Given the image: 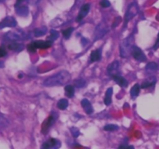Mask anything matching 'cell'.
I'll list each match as a JSON object with an SVG mask.
<instances>
[{"label": "cell", "mask_w": 159, "mask_h": 149, "mask_svg": "<svg viewBox=\"0 0 159 149\" xmlns=\"http://www.w3.org/2000/svg\"><path fill=\"white\" fill-rule=\"evenodd\" d=\"M8 48L11 51H16V52H20V51H23L24 49V45L23 43H11L8 45Z\"/></svg>", "instance_id": "cell-14"}, {"label": "cell", "mask_w": 159, "mask_h": 149, "mask_svg": "<svg viewBox=\"0 0 159 149\" xmlns=\"http://www.w3.org/2000/svg\"><path fill=\"white\" fill-rule=\"evenodd\" d=\"M71 79V74L67 71H61L56 73L54 75L48 78L43 81V85L45 86H57V85H63L69 82Z\"/></svg>", "instance_id": "cell-1"}, {"label": "cell", "mask_w": 159, "mask_h": 149, "mask_svg": "<svg viewBox=\"0 0 159 149\" xmlns=\"http://www.w3.org/2000/svg\"><path fill=\"white\" fill-rule=\"evenodd\" d=\"M17 15L20 16H27L29 14V9L26 6H19L16 7Z\"/></svg>", "instance_id": "cell-13"}, {"label": "cell", "mask_w": 159, "mask_h": 149, "mask_svg": "<svg viewBox=\"0 0 159 149\" xmlns=\"http://www.w3.org/2000/svg\"><path fill=\"white\" fill-rule=\"evenodd\" d=\"M134 38L132 37H127L121 43L120 45V54L122 57H127L129 53H131L132 47H133Z\"/></svg>", "instance_id": "cell-2"}, {"label": "cell", "mask_w": 159, "mask_h": 149, "mask_svg": "<svg viewBox=\"0 0 159 149\" xmlns=\"http://www.w3.org/2000/svg\"><path fill=\"white\" fill-rule=\"evenodd\" d=\"M82 43H83V46H85V45L87 44V43H88V40H85V38H82Z\"/></svg>", "instance_id": "cell-35"}, {"label": "cell", "mask_w": 159, "mask_h": 149, "mask_svg": "<svg viewBox=\"0 0 159 149\" xmlns=\"http://www.w3.org/2000/svg\"><path fill=\"white\" fill-rule=\"evenodd\" d=\"M113 79H114L115 82L118 84L119 85L122 87H127V81L126 80V79H124L122 76L119 75V74H116V75L112 76Z\"/></svg>", "instance_id": "cell-15"}, {"label": "cell", "mask_w": 159, "mask_h": 149, "mask_svg": "<svg viewBox=\"0 0 159 149\" xmlns=\"http://www.w3.org/2000/svg\"><path fill=\"white\" fill-rule=\"evenodd\" d=\"M89 9H90L89 4H88V3H87V4H84L83 6H82V8H81L80 11H79V16H78L77 17V21L78 22L81 21L84 17L88 15L89 12Z\"/></svg>", "instance_id": "cell-10"}, {"label": "cell", "mask_w": 159, "mask_h": 149, "mask_svg": "<svg viewBox=\"0 0 159 149\" xmlns=\"http://www.w3.org/2000/svg\"><path fill=\"white\" fill-rule=\"evenodd\" d=\"M81 104H82V106L83 108V110H85V113L87 114L90 115L94 112V110H93V107L92 106L91 102L88 100L87 99H83L81 102Z\"/></svg>", "instance_id": "cell-11"}, {"label": "cell", "mask_w": 159, "mask_h": 149, "mask_svg": "<svg viewBox=\"0 0 159 149\" xmlns=\"http://www.w3.org/2000/svg\"><path fill=\"white\" fill-rule=\"evenodd\" d=\"M100 5L103 8H108L110 6V2L109 0H102L100 2Z\"/></svg>", "instance_id": "cell-31"}, {"label": "cell", "mask_w": 159, "mask_h": 149, "mask_svg": "<svg viewBox=\"0 0 159 149\" xmlns=\"http://www.w3.org/2000/svg\"><path fill=\"white\" fill-rule=\"evenodd\" d=\"M33 43L37 49H47L52 45V42L49 40H35L33 41Z\"/></svg>", "instance_id": "cell-9"}, {"label": "cell", "mask_w": 159, "mask_h": 149, "mask_svg": "<svg viewBox=\"0 0 159 149\" xmlns=\"http://www.w3.org/2000/svg\"><path fill=\"white\" fill-rule=\"evenodd\" d=\"M103 129L104 130H107V131H114V130H118L119 127L115 124H107L103 127Z\"/></svg>", "instance_id": "cell-26"}, {"label": "cell", "mask_w": 159, "mask_h": 149, "mask_svg": "<svg viewBox=\"0 0 159 149\" xmlns=\"http://www.w3.org/2000/svg\"><path fill=\"white\" fill-rule=\"evenodd\" d=\"M71 131L75 138H77V137H79V135L80 134V132H79V129L76 128V127H72V128L71 129Z\"/></svg>", "instance_id": "cell-29"}, {"label": "cell", "mask_w": 159, "mask_h": 149, "mask_svg": "<svg viewBox=\"0 0 159 149\" xmlns=\"http://www.w3.org/2000/svg\"><path fill=\"white\" fill-rule=\"evenodd\" d=\"M158 66L155 62H150V63L146 65V70L147 71H156L158 69Z\"/></svg>", "instance_id": "cell-24"}, {"label": "cell", "mask_w": 159, "mask_h": 149, "mask_svg": "<svg viewBox=\"0 0 159 149\" xmlns=\"http://www.w3.org/2000/svg\"><path fill=\"white\" fill-rule=\"evenodd\" d=\"M158 48H159V33H158V38H157L156 42H155V45H154V47H153V50H155V51H156V50L158 49Z\"/></svg>", "instance_id": "cell-33"}, {"label": "cell", "mask_w": 159, "mask_h": 149, "mask_svg": "<svg viewBox=\"0 0 159 149\" xmlns=\"http://www.w3.org/2000/svg\"><path fill=\"white\" fill-rule=\"evenodd\" d=\"M56 120V117L54 114L51 115L48 117V119L43 123L42 124V127H41V133H43V134H46L48 132L49 129L51 128V126L54 124V123L55 122Z\"/></svg>", "instance_id": "cell-6"}, {"label": "cell", "mask_w": 159, "mask_h": 149, "mask_svg": "<svg viewBox=\"0 0 159 149\" xmlns=\"http://www.w3.org/2000/svg\"><path fill=\"white\" fill-rule=\"evenodd\" d=\"M131 54L133 55V57L136 59L138 61H146V56L144 54V53L138 47L133 46L131 50Z\"/></svg>", "instance_id": "cell-7"}, {"label": "cell", "mask_w": 159, "mask_h": 149, "mask_svg": "<svg viewBox=\"0 0 159 149\" xmlns=\"http://www.w3.org/2000/svg\"><path fill=\"white\" fill-rule=\"evenodd\" d=\"M27 50L30 51V52H31V53H35L36 51H37V48L35 47V46L34 45L33 42H32V43H30L29 45H28Z\"/></svg>", "instance_id": "cell-30"}, {"label": "cell", "mask_w": 159, "mask_h": 149, "mask_svg": "<svg viewBox=\"0 0 159 149\" xmlns=\"http://www.w3.org/2000/svg\"><path fill=\"white\" fill-rule=\"evenodd\" d=\"M73 31H74V27H69V28H68V29H64L63 32H62V34H63V36L65 37V38L68 39L70 37H71V34H72Z\"/></svg>", "instance_id": "cell-25"}, {"label": "cell", "mask_w": 159, "mask_h": 149, "mask_svg": "<svg viewBox=\"0 0 159 149\" xmlns=\"http://www.w3.org/2000/svg\"><path fill=\"white\" fill-rule=\"evenodd\" d=\"M74 85L78 88H83L85 85V82L83 79H76L74 82Z\"/></svg>", "instance_id": "cell-28"}, {"label": "cell", "mask_w": 159, "mask_h": 149, "mask_svg": "<svg viewBox=\"0 0 159 149\" xmlns=\"http://www.w3.org/2000/svg\"><path fill=\"white\" fill-rule=\"evenodd\" d=\"M118 68H119V61H113V63L110 64V65L107 67V71H108L109 74H110V75L113 76L117 74L116 73V71H117Z\"/></svg>", "instance_id": "cell-12"}, {"label": "cell", "mask_w": 159, "mask_h": 149, "mask_svg": "<svg viewBox=\"0 0 159 149\" xmlns=\"http://www.w3.org/2000/svg\"><path fill=\"white\" fill-rule=\"evenodd\" d=\"M140 89H141V87L138 84H136V85H134L132 87L131 90H130V95H131L132 97H137V96L139 95Z\"/></svg>", "instance_id": "cell-22"}, {"label": "cell", "mask_w": 159, "mask_h": 149, "mask_svg": "<svg viewBox=\"0 0 159 149\" xmlns=\"http://www.w3.org/2000/svg\"><path fill=\"white\" fill-rule=\"evenodd\" d=\"M23 1V0H17V4H20V3Z\"/></svg>", "instance_id": "cell-37"}, {"label": "cell", "mask_w": 159, "mask_h": 149, "mask_svg": "<svg viewBox=\"0 0 159 149\" xmlns=\"http://www.w3.org/2000/svg\"><path fill=\"white\" fill-rule=\"evenodd\" d=\"M48 31L47 28L45 26H43V27H40V28H37V29H34V35L36 37H41V36L45 35Z\"/></svg>", "instance_id": "cell-21"}, {"label": "cell", "mask_w": 159, "mask_h": 149, "mask_svg": "<svg viewBox=\"0 0 159 149\" xmlns=\"http://www.w3.org/2000/svg\"><path fill=\"white\" fill-rule=\"evenodd\" d=\"M4 67V63L2 61H0V68H3Z\"/></svg>", "instance_id": "cell-36"}, {"label": "cell", "mask_w": 159, "mask_h": 149, "mask_svg": "<svg viewBox=\"0 0 159 149\" xmlns=\"http://www.w3.org/2000/svg\"><path fill=\"white\" fill-rule=\"evenodd\" d=\"M109 29L107 28V26H106L105 24H101L98 25L96 28V30H95V34H94V40H99V39L102 38L106 34L108 33Z\"/></svg>", "instance_id": "cell-5"}, {"label": "cell", "mask_w": 159, "mask_h": 149, "mask_svg": "<svg viewBox=\"0 0 159 149\" xmlns=\"http://www.w3.org/2000/svg\"><path fill=\"white\" fill-rule=\"evenodd\" d=\"M9 123L7 119L2 114H0V127H6L9 125Z\"/></svg>", "instance_id": "cell-27"}, {"label": "cell", "mask_w": 159, "mask_h": 149, "mask_svg": "<svg viewBox=\"0 0 159 149\" xmlns=\"http://www.w3.org/2000/svg\"><path fill=\"white\" fill-rule=\"evenodd\" d=\"M119 149H134V146L132 145H129V146H124V145H121Z\"/></svg>", "instance_id": "cell-34"}, {"label": "cell", "mask_w": 159, "mask_h": 149, "mask_svg": "<svg viewBox=\"0 0 159 149\" xmlns=\"http://www.w3.org/2000/svg\"><path fill=\"white\" fill-rule=\"evenodd\" d=\"M57 108H58L59 110H65L68 106V101L65 99H60V100L58 101V102H57Z\"/></svg>", "instance_id": "cell-20"}, {"label": "cell", "mask_w": 159, "mask_h": 149, "mask_svg": "<svg viewBox=\"0 0 159 149\" xmlns=\"http://www.w3.org/2000/svg\"><path fill=\"white\" fill-rule=\"evenodd\" d=\"M138 7L137 6V4L135 2L131 3V4L129 6L128 9L127 10L125 16V23L127 24L132 18L138 14Z\"/></svg>", "instance_id": "cell-4"}, {"label": "cell", "mask_w": 159, "mask_h": 149, "mask_svg": "<svg viewBox=\"0 0 159 149\" xmlns=\"http://www.w3.org/2000/svg\"><path fill=\"white\" fill-rule=\"evenodd\" d=\"M65 95L68 96V98H72L75 94V88L73 85H68L65 87Z\"/></svg>", "instance_id": "cell-18"}, {"label": "cell", "mask_w": 159, "mask_h": 149, "mask_svg": "<svg viewBox=\"0 0 159 149\" xmlns=\"http://www.w3.org/2000/svg\"><path fill=\"white\" fill-rule=\"evenodd\" d=\"M59 37V34L57 30H54V29H51L50 31V36L48 37V40L49 41H54V40H57Z\"/></svg>", "instance_id": "cell-23"}, {"label": "cell", "mask_w": 159, "mask_h": 149, "mask_svg": "<svg viewBox=\"0 0 159 149\" xmlns=\"http://www.w3.org/2000/svg\"><path fill=\"white\" fill-rule=\"evenodd\" d=\"M155 82H156V79H155V78H152V79H149V80L144 81V82L141 84V88H149V87H151V86H152V85H155Z\"/></svg>", "instance_id": "cell-19"}, {"label": "cell", "mask_w": 159, "mask_h": 149, "mask_svg": "<svg viewBox=\"0 0 159 149\" xmlns=\"http://www.w3.org/2000/svg\"><path fill=\"white\" fill-rule=\"evenodd\" d=\"M112 95H113V88H109L106 93V96L104 98V103L109 106L112 102Z\"/></svg>", "instance_id": "cell-16"}, {"label": "cell", "mask_w": 159, "mask_h": 149, "mask_svg": "<svg viewBox=\"0 0 159 149\" xmlns=\"http://www.w3.org/2000/svg\"><path fill=\"white\" fill-rule=\"evenodd\" d=\"M90 59L93 62L94 61H100L101 59V51L100 50H96V51H93L91 53V55H90Z\"/></svg>", "instance_id": "cell-17"}, {"label": "cell", "mask_w": 159, "mask_h": 149, "mask_svg": "<svg viewBox=\"0 0 159 149\" xmlns=\"http://www.w3.org/2000/svg\"><path fill=\"white\" fill-rule=\"evenodd\" d=\"M7 52H6V49L3 47H0V57H2L6 55Z\"/></svg>", "instance_id": "cell-32"}, {"label": "cell", "mask_w": 159, "mask_h": 149, "mask_svg": "<svg viewBox=\"0 0 159 149\" xmlns=\"http://www.w3.org/2000/svg\"><path fill=\"white\" fill-rule=\"evenodd\" d=\"M16 26V21L12 16H7L0 22V29L6 27H15Z\"/></svg>", "instance_id": "cell-8"}, {"label": "cell", "mask_w": 159, "mask_h": 149, "mask_svg": "<svg viewBox=\"0 0 159 149\" xmlns=\"http://www.w3.org/2000/svg\"><path fill=\"white\" fill-rule=\"evenodd\" d=\"M26 34L24 32L20 30H16V31H10V32H8L7 34L5 35V38L6 40H23L26 38Z\"/></svg>", "instance_id": "cell-3"}]
</instances>
